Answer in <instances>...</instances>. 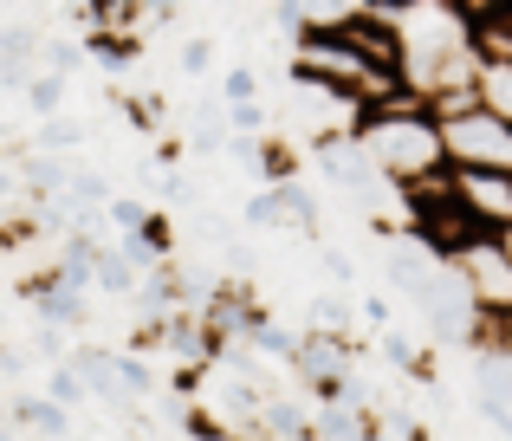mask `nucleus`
<instances>
[{"instance_id": "obj_31", "label": "nucleus", "mask_w": 512, "mask_h": 441, "mask_svg": "<svg viewBox=\"0 0 512 441\" xmlns=\"http://www.w3.org/2000/svg\"><path fill=\"white\" fill-rule=\"evenodd\" d=\"M26 364H33V357H26V351H7V344H0V377H7V383H13V377H20V370H26Z\"/></svg>"}, {"instance_id": "obj_27", "label": "nucleus", "mask_w": 512, "mask_h": 441, "mask_svg": "<svg viewBox=\"0 0 512 441\" xmlns=\"http://www.w3.org/2000/svg\"><path fill=\"white\" fill-rule=\"evenodd\" d=\"M117 377H124V390H130V396H156V370L143 364V357L117 351Z\"/></svg>"}, {"instance_id": "obj_26", "label": "nucleus", "mask_w": 512, "mask_h": 441, "mask_svg": "<svg viewBox=\"0 0 512 441\" xmlns=\"http://www.w3.org/2000/svg\"><path fill=\"white\" fill-rule=\"evenodd\" d=\"M376 351H383V357H389L396 370H409V377H422V351H415V338H409V331H383V338H376Z\"/></svg>"}, {"instance_id": "obj_30", "label": "nucleus", "mask_w": 512, "mask_h": 441, "mask_svg": "<svg viewBox=\"0 0 512 441\" xmlns=\"http://www.w3.org/2000/svg\"><path fill=\"white\" fill-rule=\"evenodd\" d=\"M357 312H363V325H376V338H383V331H389V305H383V299H363Z\"/></svg>"}, {"instance_id": "obj_4", "label": "nucleus", "mask_w": 512, "mask_h": 441, "mask_svg": "<svg viewBox=\"0 0 512 441\" xmlns=\"http://www.w3.org/2000/svg\"><path fill=\"white\" fill-rule=\"evenodd\" d=\"M454 202L461 215L480 227V234L506 240L512 234V176H493V169H454Z\"/></svg>"}, {"instance_id": "obj_24", "label": "nucleus", "mask_w": 512, "mask_h": 441, "mask_svg": "<svg viewBox=\"0 0 512 441\" xmlns=\"http://www.w3.org/2000/svg\"><path fill=\"white\" fill-rule=\"evenodd\" d=\"M221 104H227V111H247V104H260V72H253V65H234V72L221 78Z\"/></svg>"}, {"instance_id": "obj_18", "label": "nucleus", "mask_w": 512, "mask_h": 441, "mask_svg": "<svg viewBox=\"0 0 512 441\" xmlns=\"http://www.w3.org/2000/svg\"><path fill=\"white\" fill-rule=\"evenodd\" d=\"M65 91H72V78H59V72H39L33 85H26V111L46 124V117H65Z\"/></svg>"}, {"instance_id": "obj_32", "label": "nucleus", "mask_w": 512, "mask_h": 441, "mask_svg": "<svg viewBox=\"0 0 512 441\" xmlns=\"http://www.w3.org/2000/svg\"><path fill=\"white\" fill-rule=\"evenodd\" d=\"M13 189H20V176H13V163H7V156H0V202H7Z\"/></svg>"}, {"instance_id": "obj_14", "label": "nucleus", "mask_w": 512, "mask_h": 441, "mask_svg": "<svg viewBox=\"0 0 512 441\" xmlns=\"http://www.w3.org/2000/svg\"><path fill=\"white\" fill-rule=\"evenodd\" d=\"M137 286H143V273L117 253V240H104L98 247V279H91V292H111V299H137Z\"/></svg>"}, {"instance_id": "obj_6", "label": "nucleus", "mask_w": 512, "mask_h": 441, "mask_svg": "<svg viewBox=\"0 0 512 441\" xmlns=\"http://www.w3.org/2000/svg\"><path fill=\"white\" fill-rule=\"evenodd\" d=\"M461 20L480 65H512V0H474L461 7Z\"/></svg>"}, {"instance_id": "obj_1", "label": "nucleus", "mask_w": 512, "mask_h": 441, "mask_svg": "<svg viewBox=\"0 0 512 441\" xmlns=\"http://www.w3.org/2000/svg\"><path fill=\"white\" fill-rule=\"evenodd\" d=\"M357 150L370 156L376 176H389L396 189H415L428 176H448V143H441V117L428 104H376L357 124Z\"/></svg>"}, {"instance_id": "obj_5", "label": "nucleus", "mask_w": 512, "mask_h": 441, "mask_svg": "<svg viewBox=\"0 0 512 441\" xmlns=\"http://www.w3.org/2000/svg\"><path fill=\"white\" fill-rule=\"evenodd\" d=\"M247 227H292V234L318 240V208L299 182H273V189H260L247 202Z\"/></svg>"}, {"instance_id": "obj_29", "label": "nucleus", "mask_w": 512, "mask_h": 441, "mask_svg": "<svg viewBox=\"0 0 512 441\" xmlns=\"http://www.w3.org/2000/svg\"><path fill=\"white\" fill-rule=\"evenodd\" d=\"M318 260H325V273L338 279V286H350V279H357V266H350L344 253H338V247H325V253H318Z\"/></svg>"}, {"instance_id": "obj_11", "label": "nucleus", "mask_w": 512, "mask_h": 441, "mask_svg": "<svg viewBox=\"0 0 512 441\" xmlns=\"http://www.w3.org/2000/svg\"><path fill=\"white\" fill-rule=\"evenodd\" d=\"M312 163L325 169V176L338 182V189L357 195V202L370 195V176H376V169H370V156L357 150V137H350V143H325V150H312Z\"/></svg>"}, {"instance_id": "obj_37", "label": "nucleus", "mask_w": 512, "mask_h": 441, "mask_svg": "<svg viewBox=\"0 0 512 441\" xmlns=\"http://www.w3.org/2000/svg\"><path fill=\"white\" fill-rule=\"evenodd\" d=\"M0 441H7V435H0Z\"/></svg>"}, {"instance_id": "obj_3", "label": "nucleus", "mask_w": 512, "mask_h": 441, "mask_svg": "<svg viewBox=\"0 0 512 441\" xmlns=\"http://www.w3.org/2000/svg\"><path fill=\"white\" fill-rule=\"evenodd\" d=\"M454 273H461V286H467V299L480 305V318H512V253H506V240H474V247L461 253V260H448Z\"/></svg>"}, {"instance_id": "obj_9", "label": "nucleus", "mask_w": 512, "mask_h": 441, "mask_svg": "<svg viewBox=\"0 0 512 441\" xmlns=\"http://www.w3.org/2000/svg\"><path fill=\"white\" fill-rule=\"evenodd\" d=\"M13 176H20V189L33 195V202H59V195H72L78 163H65V156H33V150H26L20 163H13Z\"/></svg>"}, {"instance_id": "obj_20", "label": "nucleus", "mask_w": 512, "mask_h": 441, "mask_svg": "<svg viewBox=\"0 0 512 441\" xmlns=\"http://www.w3.org/2000/svg\"><path fill=\"white\" fill-rule=\"evenodd\" d=\"M85 59L111 65V72H124V65L137 59V33H91V39H85Z\"/></svg>"}, {"instance_id": "obj_16", "label": "nucleus", "mask_w": 512, "mask_h": 441, "mask_svg": "<svg viewBox=\"0 0 512 441\" xmlns=\"http://www.w3.org/2000/svg\"><path fill=\"white\" fill-rule=\"evenodd\" d=\"M474 104H480V111H493L500 124H512V65H480Z\"/></svg>"}, {"instance_id": "obj_10", "label": "nucleus", "mask_w": 512, "mask_h": 441, "mask_svg": "<svg viewBox=\"0 0 512 441\" xmlns=\"http://www.w3.org/2000/svg\"><path fill=\"white\" fill-rule=\"evenodd\" d=\"M7 429H26L39 441H65V435H72V409L46 403V396H13V403H7Z\"/></svg>"}, {"instance_id": "obj_38", "label": "nucleus", "mask_w": 512, "mask_h": 441, "mask_svg": "<svg viewBox=\"0 0 512 441\" xmlns=\"http://www.w3.org/2000/svg\"><path fill=\"white\" fill-rule=\"evenodd\" d=\"M0 383H7V377H0Z\"/></svg>"}, {"instance_id": "obj_33", "label": "nucleus", "mask_w": 512, "mask_h": 441, "mask_svg": "<svg viewBox=\"0 0 512 441\" xmlns=\"http://www.w3.org/2000/svg\"><path fill=\"white\" fill-rule=\"evenodd\" d=\"M7 137H13V130H7V117H0V156H7Z\"/></svg>"}, {"instance_id": "obj_28", "label": "nucleus", "mask_w": 512, "mask_h": 441, "mask_svg": "<svg viewBox=\"0 0 512 441\" xmlns=\"http://www.w3.org/2000/svg\"><path fill=\"white\" fill-rule=\"evenodd\" d=\"M175 59H182V72H188V78H208V65H214V39H208V33L182 39V52H175Z\"/></svg>"}, {"instance_id": "obj_2", "label": "nucleus", "mask_w": 512, "mask_h": 441, "mask_svg": "<svg viewBox=\"0 0 512 441\" xmlns=\"http://www.w3.org/2000/svg\"><path fill=\"white\" fill-rule=\"evenodd\" d=\"M441 143H448V169H493V176H512V124H500V117L480 111V104L441 117Z\"/></svg>"}, {"instance_id": "obj_25", "label": "nucleus", "mask_w": 512, "mask_h": 441, "mask_svg": "<svg viewBox=\"0 0 512 441\" xmlns=\"http://www.w3.org/2000/svg\"><path fill=\"white\" fill-rule=\"evenodd\" d=\"M26 357H39V364H72V344H65L59 325H33V338H26Z\"/></svg>"}, {"instance_id": "obj_17", "label": "nucleus", "mask_w": 512, "mask_h": 441, "mask_svg": "<svg viewBox=\"0 0 512 441\" xmlns=\"http://www.w3.org/2000/svg\"><path fill=\"white\" fill-rule=\"evenodd\" d=\"M85 143V117H46V124L33 130V156H65V150H78Z\"/></svg>"}, {"instance_id": "obj_12", "label": "nucleus", "mask_w": 512, "mask_h": 441, "mask_svg": "<svg viewBox=\"0 0 512 441\" xmlns=\"http://www.w3.org/2000/svg\"><path fill=\"white\" fill-rule=\"evenodd\" d=\"M98 247L104 240H59V260H52V279L72 292H91V279H98Z\"/></svg>"}, {"instance_id": "obj_7", "label": "nucleus", "mask_w": 512, "mask_h": 441, "mask_svg": "<svg viewBox=\"0 0 512 441\" xmlns=\"http://www.w3.org/2000/svg\"><path fill=\"white\" fill-rule=\"evenodd\" d=\"M72 370L85 377L91 403L117 409V416H130V409H137V396L124 390V377H117V351H104V344H85V351H72Z\"/></svg>"}, {"instance_id": "obj_15", "label": "nucleus", "mask_w": 512, "mask_h": 441, "mask_svg": "<svg viewBox=\"0 0 512 441\" xmlns=\"http://www.w3.org/2000/svg\"><path fill=\"white\" fill-rule=\"evenodd\" d=\"M188 143H195V150H227V143H234V124H227V104L201 98V104H195V117H188Z\"/></svg>"}, {"instance_id": "obj_36", "label": "nucleus", "mask_w": 512, "mask_h": 441, "mask_svg": "<svg viewBox=\"0 0 512 441\" xmlns=\"http://www.w3.org/2000/svg\"><path fill=\"white\" fill-rule=\"evenodd\" d=\"M0 435H7V422H0Z\"/></svg>"}, {"instance_id": "obj_35", "label": "nucleus", "mask_w": 512, "mask_h": 441, "mask_svg": "<svg viewBox=\"0 0 512 441\" xmlns=\"http://www.w3.org/2000/svg\"><path fill=\"white\" fill-rule=\"evenodd\" d=\"M506 253H512V234H506Z\"/></svg>"}, {"instance_id": "obj_13", "label": "nucleus", "mask_w": 512, "mask_h": 441, "mask_svg": "<svg viewBox=\"0 0 512 441\" xmlns=\"http://www.w3.org/2000/svg\"><path fill=\"white\" fill-rule=\"evenodd\" d=\"M266 441H312V416H305L299 403H286V396H266L260 422H253Z\"/></svg>"}, {"instance_id": "obj_8", "label": "nucleus", "mask_w": 512, "mask_h": 441, "mask_svg": "<svg viewBox=\"0 0 512 441\" xmlns=\"http://www.w3.org/2000/svg\"><path fill=\"white\" fill-rule=\"evenodd\" d=\"M26 299H33L39 325H59V331H85V325H91V299H85V292H72V286H59L52 273L39 279Z\"/></svg>"}, {"instance_id": "obj_23", "label": "nucleus", "mask_w": 512, "mask_h": 441, "mask_svg": "<svg viewBox=\"0 0 512 441\" xmlns=\"http://www.w3.org/2000/svg\"><path fill=\"white\" fill-rule=\"evenodd\" d=\"M39 72L78 78V72H85V46H72V39H46V46H39Z\"/></svg>"}, {"instance_id": "obj_21", "label": "nucleus", "mask_w": 512, "mask_h": 441, "mask_svg": "<svg viewBox=\"0 0 512 441\" xmlns=\"http://www.w3.org/2000/svg\"><path fill=\"white\" fill-rule=\"evenodd\" d=\"M39 396H46V403H59V409H78V403H91L85 377H78L72 364H52V370H46V390H39Z\"/></svg>"}, {"instance_id": "obj_34", "label": "nucleus", "mask_w": 512, "mask_h": 441, "mask_svg": "<svg viewBox=\"0 0 512 441\" xmlns=\"http://www.w3.org/2000/svg\"><path fill=\"white\" fill-rule=\"evenodd\" d=\"M0 26H7V7H0Z\"/></svg>"}, {"instance_id": "obj_19", "label": "nucleus", "mask_w": 512, "mask_h": 441, "mask_svg": "<svg viewBox=\"0 0 512 441\" xmlns=\"http://www.w3.org/2000/svg\"><path fill=\"white\" fill-rule=\"evenodd\" d=\"M247 344L260 357H279V364H292V351H299V338H292L286 325H273V318H253V325H247Z\"/></svg>"}, {"instance_id": "obj_22", "label": "nucleus", "mask_w": 512, "mask_h": 441, "mask_svg": "<svg viewBox=\"0 0 512 441\" xmlns=\"http://www.w3.org/2000/svg\"><path fill=\"white\" fill-rule=\"evenodd\" d=\"M156 215L137 202V195H111V208H104V227H117V240H130V234H143Z\"/></svg>"}]
</instances>
